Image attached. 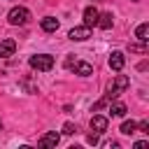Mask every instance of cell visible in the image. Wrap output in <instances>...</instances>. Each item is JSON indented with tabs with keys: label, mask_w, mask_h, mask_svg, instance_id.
Here are the masks:
<instances>
[{
	"label": "cell",
	"mask_w": 149,
	"mask_h": 149,
	"mask_svg": "<svg viewBox=\"0 0 149 149\" xmlns=\"http://www.w3.org/2000/svg\"><path fill=\"white\" fill-rule=\"evenodd\" d=\"M126 112H128V107L123 102H112L109 105V114L112 116H126Z\"/></svg>",
	"instance_id": "obj_14"
},
{
	"label": "cell",
	"mask_w": 149,
	"mask_h": 149,
	"mask_svg": "<svg viewBox=\"0 0 149 149\" xmlns=\"http://www.w3.org/2000/svg\"><path fill=\"white\" fill-rule=\"evenodd\" d=\"M137 130L144 133V135H149V121H140V123H137Z\"/></svg>",
	"instance_id": "obj_19"
},
{
	"label": "cell",
	"mask_w": 149,
	"mask_h": 149,
	"mask_svg": "<svg viewBox=\"0 0 149 149\" xmlns=\"http://www.w3.org/2000/svg\"><path fill=\"white\" fill-rule=\"evenodd\" d=\"M28 65L37 72H49L54 68V56L51 54H35V56H30Z\"/></svg>",
	"instance_id": "obj_2"
},
{
	"label": "cell",
	"mask_w": 149,
	"mask_h": 149,
	"mask_svg": "<svg viewBox=\"0 0 149 149\" xmlns=\"http://www.w3.org/2000/svg\"><path fill=\"white\" fill-rule=\"evenodd\" d=\"M119 130H121L123 135H133V133H137V121H133V119H130V121H123Z\"/></svg>",
	"instance_id": "obj_15"
},
{
	"label": "cell",
	"mask_w": 149,
	"mask_h": 149,
	"mask_svg": "<svg viewBox=\"0 0 149 149\" xmlns=\"http://www.w3.org/2000/svg\"><path fill=\"white\" fill-rule=\"evenodd\" d=\"M135 37H137L140 42H147V40H149V23H140V26L135 28Z\"/></svg>",
	"instance_id": "obj_13"
},
{
	"label": "cell",
	"mask_w": 149,
	"mask_h": 149,
	"mask_svg": "<svg viewBox=\"0 0 149 149\" xmlns=\"http://www.w3.org/2000/svg\"><path fill=\"white\" fill-rule=\"evenodd\" d=\"M21 86L26 88V93H37V86H35V84H33L28 77H26V79H21Z\"/></svg>",
	"instance_id": "obj_17"
},
{
	"label": "cell",
	"mask_w": 149,
	"mask_h": 149,
	"mask_svg": "<svg viewBox=\"0 0 149 149\" xmlns=\"http://www.w3.org/2000/svg\"><path fill=\"white\" fill-rule=\"evenodd\" d=\"M91 130L98 133V135H102V133L107 130V116H102V114H93V116H91Z\"/></svg>",
	"instance_id": "obj_8"
},
{
	"label": "cell",
	"mask_w": 149,
	"mask_h": 149,
	"mask_svg": "<svg viewBox=\"0 0 149 149\" xmlns=\"http://www.w3.org/2000/svg\"><path fill=\"white\" fill-rule=\"evenodd\" d=\"M133 2H137V0H133Z\"/></svg>",
	"instance_id": "obj_24"
},
{
	"label": "cell",
	"mask_w": 149,
	"mask_h": 149,
	"mask_svg": "<svg viewBox=\"0 0 149 149\" xmlns=\"http://www.w3.org/2000/svg\"><path fill=\"white\" fill-rule=\"evenodd\" d=\"M130 86V79L126 77V74H116L114 77V81L109 84V88H107V93H105V98H107V102L109 100H116L119 95H121V91H126Z\"/></svg>",
	"instance_id": "obj_1"
},
{
	"label": "cell",
	"mask_w": 149,
	"mask_h": 149,
	"mask_svg": "<svg viewBox=\"0 0 149 149\" xmlns=\"http://www.w3.org/2000/svg\"><path fill=\"white\" fill-rule=\"evenodd\" d=\"M7 21L12 23V26H23V23H28L30 21V9L28 7H12L9 12H7Z\"/></svg>",
	"instance_id": "obj_3"
},
{
	"label": "cell",
	"mask_w": 149,
	"mask_h": 149,
	"mask_svg": "<svg viewBox=\"0 0 149 149\" xmlns=\"http://www.w3.org/2000/svg\"><path fill=\"white\" fill-rule=\"evenodd\" d=\"M149 147V142L147 140H140V142H135V149H147Z\"/></svg>",
	"instance_id": "obj_21"
},
{
	"label": "cell",
	"mask_w": 149,
	"mask_h": 149,
	"mask_svg": "<svg viewBox=\"0 0 149 149\" xmlns=\"http://www.w3.org/2000/svg\"><path fill=\"white\" fill-rule=\"evenodd\" d=\"M107 63H109V68H112L114 72H121L123 65H126V56H123V51H112L109 58H107Z\"/></svg>",
	"instance_id": "obj_7"
},
{
	"label": "cell",
	"mask_w": 149,
	"mask_h": 149,
	"mask_svg": "<svg viewBox=\"0 0 149 149\" xmlns=\"http://www.w3.org/2000/svg\"><path fill=\"white\" fill-rule=\"evenodd\" d=\"M68 37H70L72 42H84V40L91 37V28H88V26H77V28H72V30L68 33Z\"/></svg>",
	"instance_id": "obj_6"
},
{
	"label": "cell",
	"mask_w": 149,
	"mask_h": 149,
	"mask_svg": "<svg viewBox=\"0 0 149 149\" xmlns=\"http://www.w3.org/2000/svg\"><path fill=\"white\" fill-rule=\"evenodd\" d=\"M0 130H2V121H0Z\"/></svg>",
	"instance_id": "obj_23"
},
{
	"label": "cell",
	"mask_w": 149,
	"mask_h": 149,
	"mask_svg": "<svg viewBox=\"0 0 149 149\" xmlns=\"http://www.w3.org/2000/svg\"><path fill=\"white\" fill-rule=\"evenodd\" d=\"M98 9L93 7V5H88L86 9H84V26H88V28H93L95 23H98Z\"/></svg>",
	"instance_id": "obj_10"
},
{
	"label": "cell",
	"mask_w": 149,
	"mask_h": 149,
	"mask_svg": "<svg viewBox=\"0 0 149 149\" xmlns=\"http://www.w3.org/2000/svg\"><path fill=\"white\" fill-rule=\"evenodd\" d=\"M40 28H42L44 33H56V30H58V19H54V16H44V19L40 21Z\"/></svg>",
	"instance_id": "obj_11"
},
{
	"label": "cell",
	"mask_w": 149,
	"mask_h": 149,
	"mask_svg": "<svg viewBox=\"0 0 149 149\" xmlns=\"http://www.w3.org/2000/svg\"><path fill=\"white\" fill-rule=\"evenodd\" d=\"M68 70H72V72H74V74H79V77H91V74H93V65H91V63H86V61H77V58L70 63V68H68Z\"/></svg>",
	"instance_id": "obj_4"
},
{
	"label": "cell",
	"mask_w": 149,
	"mask_h": 149,
	"mask_svg": "<svg viewBox=\"0 0 149 149\" xmlns=\"http://www.w3.org/2000/svg\"><path fill=\"white\" fill-rule=\"evenodd\" d=\"M74 130H77V126H74L72 121H68V123H63V135H74Z\"/></svg>",
	"instance_id": "obj_18"
},
{
	"label": "cell",
	"mask_w": 149,
	"mask_h": 149,
	"mask_svg": "<svg viewBox=\"0 0 149 149\" xmlns=\"http://www.w3.org/2000/svg\"><path fill=\"white\" fill-rule=\"evenodd\" d=\"M14 51H16V42L12 37L0 42V58H9V56H14Z\"/></svg>",
	"instance_id": "obj_9"
},
{
	"label": "cell",
	"mask_w": 149,
	"mask_h": 149,
	"mask_svg": "<svg viewBox=\"0 0 149 149\" xmlns=\"http://www.w3.org/2000/svg\"><path fill=\"white\" fill-rule=\"evenodd\" d=\"M105 149H119L116 142H105Z\"/></svg>",
	"instance_id": "obj_22"
},
{
	"label": "cell",
	"mask_w": 149,
	"mask_h": 149,
	"mask_svg": "<svg viewBox=\"0 0 149 149\" xmlns=\"http://www.w3.org/2000/svg\"><path fill=\"white\" fill-rule=\"evenodd\" d=\"M98 28H102V30H109L112 26H114V16L107 12V14H98V23H95Z\"/></svg>",
	"instance_id": "obj_12"
},
{
	"label": "cell",
	"mask_w": 149,
	"mask_h": 149,
	"mask_svg": "<svg viewBox=\"0 0 149 149\" xmlns=\"http://www.w3.org/2000/svg\"><path fill=\"white\" fill-rule=\"evenodd\" d=\"M86 142H88V144H98V133H91V135L86 137Z\"/></svg>",
	"instance_id": "obj_20"
},
{
	"label": "cell",
	"mask_w": 149,
	"mask_h": 149,
	"mask_svg": "<svg viewBox=\"0 0 149 149\" xmlns=\"http://www.w3.org/2000/svg\"><path fill=\"white\" fill-rule=\"evenodd\" d=\"M128 51L130 54H147L149 47H147V42H135V44H128Z\"/></svg>",
	"instance_id": "obj_16"
},
{
	"label": "cell",
	"mask_w": 149,
	"mask_h": 149,
	"mask_svg": "<svg viewBox=\"0 0 149 149\" xmlns=\"http://www.w3.org/2000/svg\"><path fill=\"white\" fill-rule=\"evenodd\" d=\"M58 142H61V135H58L56 130H49V133H44V135L37 140V147H42V149H54Z\"/></svg>",
	"instance_id": "obj_5"
}]
</instances>
